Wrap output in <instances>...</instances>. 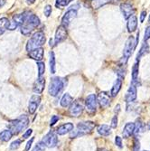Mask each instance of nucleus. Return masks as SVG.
<instances>
[{"label": "nucleus", "instance_id": "nucleus-1", "mask_svg": "<svg viewBox=\"0 0 150 151\" xmlns=\"http://www.w3.org/2000/svg\"><path fill=\"white\" fill-rule=\"evenodd\" d=\"M40 24V19L37 16L31 14V15H26L24 24L21 25V33L22 35L27 36L29 35L35 27Z\"/></svg>", "mask_w": 150, "mask_h": 151}, {"label": "nucleus", "instance_id": "nucleus-2", "mask_svg": "<svg viewBox=\"0 0 150 151\" xmlns=\"http://www.w3.org/2000/svg\"><path fill=\"white\" fill-rule=\"evenodd\" d=\"M29 119L26 115H21L18 119L11 121L9 125V129L13 135H17L28 127Z\"/></svg>", "mask_w": 150, "mask_h": 151}, {"label": "nucleus", "instance_id": "nucleus-3", "mask_svg": "<svg viewBox=\"0 0 150 151\" xmlns=\"http://www.w3.org/2000/svg\"><path fill=\"white\" fill-rule=\"evenodd\" d=\"M45 43V35L43 31L34 33L26 44V51L30 52L35 48L42 47Z\"/></svg>", "mask_w": 150, "mask_h": 151}, {"label": "nucleus", "instance_id": "nucleus-4", "mask_svg": "<svg viewBox=\"0 0 150 151\" xmlns=\"http://www.w3.org/2000/svg\"><path fill=\"white\" fill-rule=\"evenodd\" d=\"M65 82L62 78L59 77H53L51 79L50 84H49V88H48V91L49 94L52 97H55L57 96L64 88Z\"/></svg>", "mask_w": 150, "mask_h": 151}, {"label": "nucleus", "instance_id": "nucleus-5", "mask_svg": "<svg viewBox=\"0 0 150 151\" xmlns=\"http://www.w3.org/2000/svg\"><path fill=\"white\" fill-rule=\"evenodd\" d=\"M136 48V43H135V39L133 36L128 37V39L127 40L125 47H124V51H123V57L121 59V63H123V65H125L128 60V58L131 56V54L133 53V51Z\"/></svg>", "mask_w": 150, "mask_h": 151}, {"label": "nucleus", "instance_id": "nucleus-6", "mask_svg": "<svg viewBox=\"0 0 150 151\" xmlns=\"http://www.w3.org/2000/svg\"><path fill=\"white\" fill-rule=\"evenodd\" d=\"M25 17H26V13L17 14V15H15L12 17V20L9 21L7 29H9V30H15V29H17L18 26H21L24 24Z\"/></svg>", "mask_w": 150, "mask_h": 151}, {"label": "nucleus", "instance_id": "nucleus-7", "mask_svg": "<svg viewBox=\"0 0 150 151\" xmlns=\"http://www.w3.org/2000/svg\"><path fill=\"white\" fill-rule=\"evenodd\" d=\"M46 147L49 148H52V147H55L58 144V138H57V135L56 133L54 132L53 130H51L50 132H48L42 140Z\"/></svg>", "mask_w": 150, "mask_h": 151}, {"label": "nucleus", "instance_id": "nucleus-8", "mask_svg": "<svg viewBox=\"0 0 150 151\" xmlns=\"http://www.w3.org/2000/svg\"><path fill=\"white\" fill-rule=\"evenodd\" d=\"M83 111V103L81 101L77 100L75 101H72L70 105L69 112L72 117H79Z\"/></svg>", "mask_w": 150, "mask_h": 151}, {"label": "nucleus", "instance_id": "nucleus-9", "mask_svg": "<svg viewBox=\"0 0 150 151\" xmlns=\"http://www.w3.org/2000/svg\"><path fill=\"white\" fill-rule=\"evenodd\" d=\"M97 103H98L97 96L95 94H90L85 101V107H86L87 111L89 113H94L96 111Z\"/></svg>", "mask_w": 150, "mask_h": 151}, {"label": "nucleus", "instance_id": "nucleus-10", "mask_svg": "<svg viewBox=\"0 0 150 151\" xmlns=\"http://www.w3.org/2000/svg\"><path fill=\"white\" fill-rule=\"evenodd\" d=\"M95 128V123L92 121H83V122H80L77 125V129L83 134H88L90 133Z\"/></svg>", "mask_w": 150, "mask_h": 151}, {"label": "nucleus", "instance_id": "nucleus-11", "mask_svg": "<svg viewBox=\"0 0 150 151\" xmlns=\"http://www.w3.org/2000/svg\"><path fill=\"white\" fill-rule=\"evenodd\" d=\"M67 36H68V33H67L66 27L63 25H60L56 30L55 36H54V45L62 43L63 41L66 40Z\"/></svg>", "mask_w": 150, "mask_h": 151}, {"label": "nucleus", "instance_id": "nucleus-12", "mask_svg": "<svg viewBox=\"0 0 150 151\" xmlns=\"http://www.w3.org/2000/svg\"><path fill=\"white\" fill-rule=\"evenodd\" d=\"M76 17H77V10L69 9L64 14V16L62 19V25L67 27Z\"/></svg>", "mask_w": 150, "mask_h": 151}, {"label": "nucleus", "instance_id": "nucleus-13", "mask_svg": "<svg viewBox=\"0 0 150 151\" xmlns=\"http://www.w3.org/2000/svg\"><path fill=\"white\" fill-rule=\"evenodd\" d=\"M137 82H132L130 87L128 88L127 93H126V101L128 103L133 102L136 99H137Z\"/></svg>", "mask_w": 150, "mask_h": 151}, {"label": "nucleus", "instance_id": "nucleus-14", "mask_svg": "<svg viewBox=\"0 0 150 151\" xmlns=\"http://www.w3.org/2000/svg\"><path fill=\"white\" fill-rule=\"evenodd\" d=\"M40 102H41V97L39 95L32 96L30 99V101H29V105H28V111L30 114H34L36 111Z\"/></svg>", "mask_w": 150, "mask_h": 151}, {"label": "nucleus", "instance_id": "nucleus-15", "mask_svg": "<svg viewBox=\"0 0 150 151\" xmlns=\"http://www.w3.org/2000/svg\"><path fill=\"white\" fill-rule=\"evenodd\" d=\"M120 10L122 14H123V17L125 19H128L130 16L134 15L135 12V8L133 7V6L128 3H122L120 5Z\"/></svg>", "mask_w": 150, "mask_h": 151}, {"label": "nucleus", "instance_id": "nucleus-16", "mask_svg": "<svg viewBox=\"0 0 150 151\" xmlns=\"http://www.w3.org/2000/svg\"><path fill=\"white\" fill-rule=\"evenodd\" d=\"M44 86H45V79H44V77H43V76L38 77L37 80L34 81L33 91H34V92H35L37 94H41L44 90Z\"/></svg>", "mask_w": 150, "mask_h": 151}, {"label": "nucleus", "instance_id": "nucleus-17", "mask_svg": "<svg viewBox=\"0 0 150 151\" xmlns=\"http://www.w3.org/2000/svg\"><path fill=\"white\" fill-rule=\"evenodd\" d=\"M97 101L101 108H107L111 104V97H110V95L106 92H100L98 95Z\"/></svg>", "mask_w": 150, "mask_h": 151}, {"label": "nucleus", "instance_id": "nucleus-18", "mask_svg": "<svg viewBox=\"0 0 150 151\" xmlns=\"http://www.w3.org/2000/svg\"><path fill=\"white\" fill-rule=\"evenodd\" d=\"M44 48L43 47H39V48H35L30 52H28V56L35 61H42L44 58Z\"/></svg>", "mask_w": 150, "mask_h": 151}, {"label": "nucleus", "instance_id": "nucleus-19", "mask_svg": "<svg viewBox=\"0 0 150 151\" xmlns=\"http://www.w3.org/2000/svg\"><path fill=\"white\" fill-rule=\"evenodd\" d=\"M73 129H74V126H73L72 123L68 122V123H65V124H62L60 127H58L56 129V132L58 135L62 136V135H65L67 133H70Z\"/></svg>", "mask_w": 150, "mask_h": 151}, {"label": "nucleus", "instance_id": "nucleus-20", "mask_svg": "<svg viewBox=\"0 0 150 151\" xmlns=\"http://www.w3.org/2000/svg\"><path fill=\"white\" fill-rule=\"evenodd\" d=\"M137 26H138V17H136L135 15L130 16L128 18V23H127V27H128V32L132 33V32L136 31V29H137Z\"/></svg>", "mask_w": 150, "mask_h": 151}, {"label": "nucleus", "instance_id": "nucleus-21", "mask_svg": "<svg viewBox=\"0 0 150 151\" xmlns=\"http://www.w3.org/2000/svg\"><path fill=\"white\" fill-rule=\"evenodd\" d=\"M134 129H135V123L132 122H128L126 124V126L124 127V130H123V137L125 139H128L129 137H131L134 134Z\"/></svg>", "mask_w": 150, "mask_h": 151}, {"label": "nucleus", "instance_id": "nucleus-22", "mask_svg": "<svg viewBox=\"0 0 150 151\" xmlns=\"http://www.w3.org/2000/svg\"><path fill=\"white\" fill-rule=\"evenodd\" d=\"M121 87H122V78L118 77L115 81L114 84L112 86V89H111V95L112 96V97H116L117 94L119 92Z\"/></svg>", "mask_w": 150, "mask_h": 151}, {"label": "nucleus", "instance_id": "nucleus-23", "mask_svg": "<svg viewBox=\"0 0 150 151\" xmlns=\"http://www.w3.org/2000/svg\"><path fill=\"white\" fill-rule=\"evenodd\" d=\"M73 101V98L72 97V96L69 94V93H65L63 96H62V98L61 100V106L63 107V108H67V107H69L72 102Z\"/></svg>", "mask_w": 150, "mask_h": 151}, {"label": "nucleus", "instance_id": "nucleus-24", "mask_svg": "<svg viewBox=\"0 0 150 151\" xmlns=\"http://www.w3.org/2000/svg\"><path fill=\"white\" fill-rule=\"evenodd\" d=\"M139 62L137 61L133 67H132V82H137L138 78H139Z\"/></svg>", "mask_w": 150, "mask_h": 151}, {"label": "nucleus", "instance_id": "nucleus-25", "mask_svg": "<svg viewBox=\"0 0 150 151\" xmlns=\"http://www.w3.org/2000/svg\"><path fill=\"white\" fill-rule=\"evenodd\" d=\"M12 137H13V134L10 131V129H5L2 132H0V140H2L4 142L9 141Z\"/></svg>", "mask_w": 150, "mask_h": 151}, {"label": "nucleus", "instance_id": "nucleus-26", "mask_svg": "<svg viewBox=\"0 0 150 151\" xmlns=\"http://www.w3.org/2000/svg\"><path fill=\"white\" fill-rule=\"evenodd\" d=\"M98 133L100 134V135H101V136H108L111 133V128L108 127V125H105V124H103V125H100L99 127H98Z\"/></svg>", "mask_w": 150, "mask_h": 151}, {"label": "nucleus", "instance_id": "nucleus-27", "mask_svg": "<svg viewBox=\"0 0 150 151\" xmlns=\"http://www.w3.org/2000/svg\"><path fill=\"white\" fill-rule=\"evenodd\" d=\"M8 24H9V20L6 17H3L0 19V35H3L5 31L7 29Z\"/></svg>", "mask_w": 150, "mask_h": 151}, {"label": "nucleus", "instance_id": "nucleus-28", "mask_svg": "<svg viewBox=\"0 0 150 151\" xmlns=\"http://www.w3.org/2000/svg\"><path fill=\"white\" fill-rule=\"evenodd\" d=\"M50 70L51 73H55V56H54V52H50Z\"/></svg>", "mask_w": 150, "mask_h": 151}, {"label": "nucleus", "instance_id": "nucleus-29", "mask_svg": "<svg viewBox=\"0 0 150 151\" xmlns=\"http://www.w3.org/2000/svg\"><path fill=\"white\" fill-rule=\"evenodd\" d=\"M37 68H38V77L43 76L45 72V64L43 62H37Z\"/></svg>", "mask_w": 150, "mask_h": 151}, {"label": "nucleus", "instance_id": "nucleus-30", "mask_svg": "<svg viewBox=\"0 0 150 151\" xmlns=\"http://www.w3.org/2000/svg\"><path fill=\"white\" fill-rule=\"evenodd\" d=\"M148 52V45H147V44H144L143 45H142V47H141V49H140V51H139V52L138 53V56H137V61H139V58L140 57H142L143 55H145V54L146 53Z\"/></svg>", "mask_w": 150, "mask_h": 151}, {"label": "nucleus", "instance_id": "nucleus-31", "mask_svg": "<svg viewBox=\"0 0 150 151\" xmlns=\"http://www.w3.org/2000/svg\"><path fill=\"white\" fill-rule=\"evenodd\" d=\"M143 130V123H141L140 121H137V124H135V129H134V134L137 136L139 132H141Z\"/></svg>", "mask_w": 150, "mask_h": 151}, {"label": "nucleus", "instance_id": "nucleus-32", "mask_svg": "<svg viewBox=\"0 0 150 151\" xmlns=\"http://www.w3.org/2000/svg\"><path fill=\"white\" fill-rule=\"evenodd\" d=\"M45 148H46V147H45L44 143L43 141H40V142H38L37 145L32 149V151H44Z\"/></svg>", "mask_w": 150, "mask_h": 151}, {"label": "nucleus", "instance_id": "nucleus-33", "mask_svg": "<svg viewBox=\"0 0 150 151\" xmlns=\"http://www.w3.org/2000/svg\"><path fill=\"white\" fill-rule=\"evenodd\" d=\"M70 2V0H56V6L57 7H64Z\"/></svg>", "mask_w": 150, "mask_h": 151}, {"label": "nucleus", "instance_id": "nucleus-34", "mask_svg": "<svg viewBox=\"0 0 150 151\" xmlns=\"http://www.w3.org/2000/svg\"><path fill=\"white\" fill-rule=\"evenodd\" d=\"M80 136H83V134H81L78 129H76V130H72L71 132H70V138L71 139H75V138H78V137H80Z\"/></svg>", "mask_w": 150, "mask_h": 151}, {"label": "nucleus", "instance_id": "nucleus-35", "mask_svg": "<svg viewBox=\"0 0 150 151\" xmlns=\"http://www.w3.org/2000/svg\"><path fill=\"white\" fill-rule=\"evenodd\" d=\"M20 145H21V140H16V141H14V142H12L11 143V145H10V149L11 150H16V149H17L19 147H20Z\"/></svg>", "mask_w": 150, "mask_h": 151}, {"label": "nucleus", "instance_id": "nucleus-36", "mask_svg": "<svg viewBox=\"0 0 150 151\" xmlns=\"http://www.w3.org/2000/svg\"><path fill=\"white\" fill-rule=\"evenodd\" d=\"M44 12L45 17H49L51 16V14H52V6H49V5L45 6H44Z\"/></svg>", "mask_w": 150, "mask_h": 151}, {"label": "nucleus", "instance_id": "nucleus-37", "mask_svg": "<svg viewBox=\"0 0 150 151\" xmlns=\"http://www.w3.org/2000/svg\"><path fill=\"white\" fill-rule=\"evenodd\" d=\"M59 119H60V118H59L58 116H56V115L52 116V119H51V123H50V126H51V127L54 126V125L56 124V122H57Z\"/></svg>", "mask_w": 150, "mask_h": 151}, {"label": "nucleus", "instance_id": "nucleus-38", "mask_svg": "<svg viewBox=\"0 0 150 151\" xmlns=\"http://www.w3.org/2000/svg\"><path fill=\"white\" fill-rule=\"evenodd\" d=\"M148 39H150V25L147 26L146 28V31H145V37H144V41H147Z\"/></svg>", "mask_w": 150, "mask_h": 151}, {"label": "nucleus", "instance_id": "nucleus-39", "mask_svg": "<svg viewBox=\"0 0 150 151\" xmlns=\"http://www.w3.org/2000/svg\"><path fill=\"white\" fill-rule=\"evenodd\" d=\"M118 126V116H114L111 119V127L112 129H115L117 128Z\"/></svg>", "mask_w": 150, "mask_h": 151}, {"label": "nucleus", "instance_id": "nucleus-40", "mask_svg": "<svg viewBox=\"0 0 150 151\" xmlns=\"http://www.w3.org/2000/svg\"><path fill=\"white\" fill-rule=\"evenodd\" d=\"M32 133H33V129H27L24 134H23V139H28V138H30V136L32 135Z\"/></svg>", "mask_w": 150, "mask_h": 151}, {"label": "nucleus", "instance_id": "nucleus-41", "mask_svg": "<svg viewBox=\"0 0 150 151\" xmlns=\"http://www.w3.org/2000/svg\"><path fill=\"white\" fill-rule=\"evenodd\" d=\"M115 142H116V145H117L119 148H121V147H122V139H121L120 137H118V136H117V137H116Z\"/></svg>", "mask_w": 150, "mask_h": 151}, {"label": "nucleus", "instance_id": "nucleus-42", "mask_svg": "<svg viewBox=\"0 0 150 151\" xmlns=\"http://www.w3.org/2000/svg\"><path fill=\"white\" fill-rule=\"evenodd\" d=\"M34 138H32L28 142H27V144H26V146H25V151H28L29 149H30V147H32V144H33V142H34Z\"/></svg>", "mask_w": 150, "mask_h": 151}, {"label": "nucleus", "instance_id": "nucleus-43", "mask_svg": "<svg viewBox=\"0 0 150 151\" xmlns=\"http://www.w3.org/2000/svg\"><path fill=\"white\" fill-rule=\"evenodd\" d=\"M139 141L138 139H135V145H134V151H139Z\"/></svg>", "mask_w": 150, "mask_h": 151}, {"label": "nucleus", "instance_id": "nucleus-44", "mask_svg": "<svg viewBox=\"0 0 150 151\" xmlns=\"http://www.w3.org/2000/svg\"><path fill=\"white\" fill-rule=\"evenodd\" d=\"M146 11H142L141 12V15H140V22L143 23L145 18H146Z\"/></svg>", "mask_w": 150, "mask_h": 151}, {"label": "nucleus", "instance_id": "nucleus-45", "mask_svg": "<svg viewBox=\"0 0 150 151\" xmlns=\"http://www.w3.org/2000/svg\"><path fill=\"white\" fill-rule=\"evenodd\" d=\"M6 4V0H0V7H2Z\"/></svg>", "mask_w": 150, "mask_h": 151}, {"label": "nucleus", "instance_id": "nucleus-46", "mask_svg": "<svg viewBox=\"0 0 150 151\" xmlns=\"http://www.w3.org/2000/svg\"><path fill=\"white\" fill-rule=\"evenodd\" d=\"M110 1V3H113V4H117V3H118L120 0H108Z\"/></svg>", "mask_w": 150, "mask_h": 151}, {"label": "nucleus", "instance_id": "nucleus-47", "mask_svg": "<svg viewBox=\"0 0 150 151\" xmlns=\"http://www.w3.org/2000/svg\"><path fill=\"white\" fill-rule=\"evenodd\" d=\"M26 2L28 3L29 5H32V4H34L35 2V0H26Z\"/></svg>", "mask_w": 150, "mask_h": 151}, {"label": "nucleus", "instance_id": "nucleus-48", "mask_svg": "<svg viewBox=\"0 0 150 151\" xmlns=\"http://www.w3.org/2000/svg\"><path fill=\"white\" fill-rule=\"evenodd\" d=\"M50 46H51V47L54 46V44H53V42H52V39L50 40Z\"/></svg>", "mask_w": 150, "mask_h": 151}, {"label": "nucleus", "instance_id": "nucleus-49", "mask_svg": "<svg viewBox=\"0 0 150 151\" xmlns=\"http://www.w3.org/2000/svg\"><path fill=\"white\" fill-rule=\"evenodd\" d=\"M148 22L150 23V16H149V18H148Z\"/></svg>", "mask_w": 150, "mask_h": 151}, {"label": "nucleus", "instance_id": "nucleus-50", "mask_svg": "<svg viewBox=\"0 0 150 151\" xmlns=\"http://www.w3.org/2000/svg\"><path fill=\"white\" fill-rule=\"evenodd\" d=\"M86 1H94V0H86Z\"/></svg>", "mask_w": 150, "mask_h": 151}, {"label": "nucleus", "instance_id": "nucleus-51", "mask_svg": "<svg viewBox=\"0 0 150 151\" xmlns=\"http://www.w3.org/2000/svg\"><path fill=\"white\" fill-rule=\"evenodd\" d=\"M101 151H108V150H105V149H103V150H101Z\"/></svg>", "mask_w": 150, "mask_h": 151}, {"label": "nucleus", "instance_id": "nucleus-52", "mask_svg": "<svg viewBox=\"0 0 150 151\" xmlns=\"http://www.w3.org/2000/svg\"><path fill=\"white\" fill-rule=\"evenodd\" d=\"M145 151H146V150H145Z\"/></svg>", "mask_w": 150, "mask_h": 151}]
</instances>
